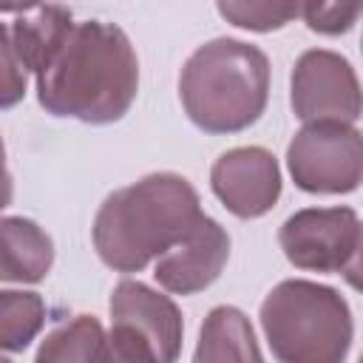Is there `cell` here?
<instances>
[{"mask_svg": "<svg viewBox=\"0 0 363 363\" xmlns=\"http://www.w3.org/2000/svg\"><path fill=\"white\" fill-rule=\"evenodd\" d=\"M54 261L51 238L28 218H0V281H43Z\"/></svg>", "mask_w": 363, "mask_h": 363, "instance_id": "cell-12", "label": "cell"}, {"mask_svg": "<svg viewBox=\"0 0 363 363\" xmlns=\"http://www.w3.org/2000/svg\"><path fill=\"white\" fill-rule=\"evenodd\" d=\"M261 326L281 363H343L352 343L346 301L312 281H284L261 303Z\"/></svg>", "mask_w": 363, "mask_h": 363, "instance_id": "cell-4", "label": "cell"}, {"mask_svg": "<svg viewBox=\"0 0 363 363\" xmlns=\"http://www.w3.org/2000/svg\"><path fill=\"white\" fill-rule=\"evenodd\" d=\"M11 201V176L6 170V153H3V139H0V210Z\"/></svg>", "mask_w": 363, "mask_h": 363, "instance_id": "cell-20", "label": "cell"}, {"mask_svg": "<svg viewBox=\"0 0 363 363\" xmlns=\"http://www.w3.org/2000/svg\"><path fill=\"white\" fill-rule=\"evenodd\" d=\"M292 108L306 125H352L360 116V91L352 65L332 51H306L292 74Z\"/></svg>", "mask_w": 363, "mask_h": 363, "instance_id": "cell-7", "label": "cell"}, {"mask_svg": "<svg viewBox=\"0 0 363 363\" xmlns=\"http://www.w3.org/2000/svg\"><path fill=\"white\" fill-rule=\"evenodd\" d=\"M210 182L224 207L238 218L264 216L281 193L278 164L264 147H235L224 153L213 164Z\"/></svg>", "mask_w": 363, "mask_h": 363, "instance_id": "cell-8", "label": "cell"}, {"mask_svg": "<svg viewBox=\"0 0 363 363\" xmlns=\"http://www.w3.org/2000/svg\"><path fill=\"white\" fill-rule=\"evenodd\" d=\"M289 173L309 193H349L363 176V142L352 125L312 122L289 145Z\"/></svg>", "mask_w": 363, "mask_h": 363, "instance_id": "cell-6", "label": "cell"}, {"mask_svg": "<svg viewBox=\"0 0 363 363\" xmlns=\"http://www.w3.org/2000/svg\"><path fill=\"white\" fill-rule=\"evenodd\" d=\"M102 343L105 332L99 320L91 315H77L43 340L37 363H99Z\"/></svg>", "mask_w": 363, "mask_h": 363, "instance_id": "cell-14", "label": "cell"}, {"mask_svg": "<svg viewBox=\"0 0 363 363\" xmlns=\"http://www.w3.org/2000/svg\"><path fill=\"white\" fill-rule=\"evenodd\" d=\"M199 218V196L187 179L153 173L105 199L94 221V244L108 267L139 272L176 247Z\"/></svg>", "mask_w": 363, "mask_h": 363, "instance_id": "cell-2", "label": "cell"}, {"mask_svg": "<svg viewBox=\"0 0 363 363\" xmlns=\"http://www.w3.org/2000/svg\"><path fill=\"white\" fill-rule=\"evenodd\" d=\"M0 363H9V360H3V357H0Z\"/></svg>", "mask_w": 363, "mask_h": 363, "instance_id": "cell-21", "label": "cell"}, {"mask_svg": "<svg viewBox=\"0 0 363 363\" xmlns=\"http://www.w3.org/2000/svg\"><path fill=\"white\" fill-rule=\"evenodd\" d=\"M187 116L210 133H233L252 125L267 105L269 62L261 48L218 37L204 43L179 79Z\"/></svg>", "mask_w": 363, "mask_h": 363, "instance_id": "cell-3", "label": "cell"}, {"mask_svg": "<svg viewBox=\"0 0 363 363\" xmlns=\"http://www.w3.org/2000/svg\"><path fill=\"white\" fill-rule=\"evenodd\" d=\"M139 85V65L122 28L99 20L77 23L57 57L37 74L40 105L82 122L119 119Z\"/></svg>", "mask_w": 363, "mask_h": 363, "instance_id": "cell-1", "label": "cell"}, {"mask_svg": "<svg viewBox=\"0 0 363 363\" xmlns=\"http://www.w3.org/2000/svg\"><path fill=\"white\" fill-rule=\"evenodd\" d=\"M113 326H125L139 335L159 363H173L182 349V315L167 295L139 284L122 281L111 295Z\"/></svg>", "mask_w": 363, "mask_h": 363, "instance_id": "cell-9", "label": "cell"}, {"mask_svg": "<svg viewBox=\"0 0 363 363\" xmlns=\"http://www.w3.org/2000/svg\"><path fill=\"white\" fill-rule=\"evenodd\" d=\"M360 3H309L301 6V14L309 28L323 31V34H340L352 28V23L360 14Z\"/></svg>", "mask_w": 363, "mask_h": 363, "instance_id": "cell-19", "label": "cell"}, {"mask_svg": "<svg viewBox=\"0 0 363 363\" xmlns=\"http://www.w3.org/2000/svg\"><path fill=\"white\" fill-rule=\"evenodd\" d=\"M45 318L43 298L37 292H0V349L20 352L40 332Z\"/></svg>", "mask_w": 363, "mask_h": 363, "instance_id": "cell-15", "label": "cell"}, {"mask_svg": "<svg viewBox=\"0 0 363 363\" xmlns=\"http://www.w3.org/2000/svg\"><path fill=\"white\" fill-rule=\"evenodd\" d=\"M71 11L60 6H26L11 28V45L26 71L40 74L74 31Z\"/></svg>", "mask_w": 363, "mask_h": 363, "instance_id": "cell-11", "label": "cell"}, {"mask_svg": "<svg viewBox=\"0 0 363 363\" xmlns=\"http://www.w3.org/2000/svg\"><path fill=\"white\" fill-rule=\"evenodd\" d=\"M99 363H159L150 346L125 326H113L102 343Z\"/></svg>", "mask_w": 363, "mask_h": 363, "instance_id": "cell-18", "label": "cell"}, {"mask_svg": "<svg viewBox=\"0 0 363 363\" xmlns=\"http://www.w3.org/2000/svg\"><path fill=\"white\" fill-rule=\"evenodd\" d=\"M284 255L315 272H343L357 286L360 272V221L349 207H318L289 216L281 227Z\"/></svg>", "mask_w": 363, "mask_h": 363, "instance_id": "cell-5", "label": "cell"}, {"mask_svg": "<svg viewBox=\"0 0 363 363\" xmlns=\"http://www.w3.org/2000/svg\"><path fill=\"white\" fill-rule=\"evenodd\" d=\"M26 94V68L11 45V31L0 23V108H11Z\"/></svg>", "mask_w": 363, "mask_h": 363, "instance_id": "cell-17", "label": "cell"}, {"mask_svg": "<svg viewBox=\"0 0 363 363\" xmlns=\"http://www.w3.org/2000/svg\"><path fill=\"white\" fill-rule=\"evenodd\" d=\"M193 363H264L247 315L235 306H216L204 318Z\"/></svg>", "mask_w": 363, "mask_h": 363, "instance_id": "cell-13", "label": "cell"}, {"mask_svg": "<svg viewBox=\"0 0 363 363\" xmlns=\"http://www.w3.org/2000/svg\"><path fill=\"white\" fill-rule=\"evenodd\" d=\"M218 11L241 26V28H252V31H269L278 28L284 23H289L295 14H301V6H281V3H218Z\"/></svg>", "mask_w": 363, "mask_h": 363, "instance_id": "cell-16", "label": "cell"}, {"mask_svg": "<svg viewBox=\"0 0 363 363\" xmlns=\"http://www.w3.org/2000/svg\"><path fill=\"white\" fill-rule=\"evenodd\" d=\"M230 255V238L218 221L201 216L199 224L156 261V281L176 295H193L210 286Z\"/></svg>", "mask_w": 363, "mask_h": 363, "instance_id": "cell-10", "label": "cell"}]
</instances>
